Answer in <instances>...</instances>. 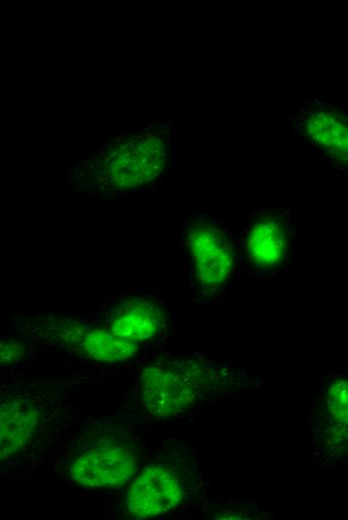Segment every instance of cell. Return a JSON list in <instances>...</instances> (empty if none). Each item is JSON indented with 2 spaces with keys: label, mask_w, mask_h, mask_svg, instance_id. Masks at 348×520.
Masks as SVG:
<instances>
[{
  "label": "cell",
  "mask_w": 348,
  "mask_h": 520,
  "mask_svg": "<svg viewBox=\"0 0 348 520\" xmlns=\"http://www.w3.org/2000/svg\"><path fill=\"white\" fill-rule=\"evenodd\" d=\"M59 339L84 356L103 363H115L132 358L137 343L119 338L109 329L68 324L59 331Z\"/></svg>",
  "instance_id": "obj_8"
},
{
  "label": "cell",
  "mask_w": 348,
  "mask_h": 520,
  "mask_svg": "<svg viewBox=\"0 0 348 520\" xmlns=\"http://www.w3.org/2000/svg\"><path fill=\"white\" fill-rule=\"evenodd\" d=\"M320 423L318 427L328 452L343 453L347 440V379L331 382L320 396Z\"/></svg>",
  "instance_id": "obj_11"
},
{
  "label": "cell",
  "mask_w": 348,
  "mask_h": 520,
  "mask_svg": "<svg viewBox=\"0 0 348 520\" xmlns=\"http://www.w3.org/2000/svg\"><path fill=\"white\" fill-rule=\"evenodd\" d=\"M169 154L165 132L139 131L116 138L94 165L93 180L106 192H126L157 180Z\"/></svg>",
  "instance_id": "obj_2"
},
{
  "label": "cell",
  "mask_w": 348,
  "mask_h": 520,
  "mask_svg": "<svg viewBox=\"0 0 348 520\" xmlns=\"http://www.w3.org/2000/svg\"><path fill=\"white\" fill-rule=\"evenodd\" d=\"M291 243V226L286 213L256 212L245 228V260L249 268L258 273H272L288 260Z\"/></svg>",
  "instance_id": "obj_6"
},
{
  "label": "cell",
  "mask_w": 348,
  "mask_h": 520,
  "mask_svg": "<svg viewBox=\"0 0 348 520\" xmlns=\"http://www.w3.org/2000/svg\"><path fill=\"white\" fill-rule=\"evenodd\" d=\"M40 412L24 399L0 402V461L23 450L34 437Z\"/></svg>",
  "instance_id": "obj_10"
},
{
  "label": "cell",
  "mask_w": 348,
  "mask_h": 520,
  "mask_svg": "<svg viewBox=\"0 0 348 520\" xmlns=\"http://www.w3.org/2000/svg\"><path fill=\"white\" fill-rule=\"evenodd\" d=\"M304 137L337 164H347L348 129L344 111L325 101L308 102L299 123Z\"/></svg>",
  "instance_id": "obj_7"
},
{
  "label": "cell",
  "mask_w": 348,
  "mask_h": 520,
  "mask_svg": "<svg viewBox=\"0 0 348 520\" xmlns=\"http://www.w3.org/2000/svg\"><path fill=\"white\" fill-rule=\"evenodd\" d=\"M233 380V371L209 360L187 357L156 362L140 374L141 402L153 416L172 417L229 387Z\"/></svg>",
  "instance_id": "obj_1"
},
{
  "label": "cell",
  "mask_w": 348,
  "mask_h": 520,
  "mask_svg": "<svg viewBox=\"0 0 348 520\" xmlns=\"http://www.w3.org/2000/svg\"><path fill=\"white\" fill-rule=\"evenodd\" d=\"M184 495L185 487L179 474L166 464L153 463L131 480L125 508L134 519L153 518L177 508Z\"/></svg>",
  "instance_id": "obj_5"
},
{
  "label": "cell",
  "mask_w": 348,
  "mask_h": 520,
  "mask_svg": "<svg viewBox=\"0 0 348 520\" xmlns=\"http://www.w3.org/2000/svg\"><path fill=\"white\" fill-rule=\"evenodd\" d=\"M22 355V344L13 340H0V365L12 364Z\"/></svg>",
  "instance_id": "obj_12"
},
{
  "label": "cell",
  "mask_w": 348,
  "mask_h": 520,
  "mask_svg": "<svg viewBox=\"0 0 348 520\" xmlns=\"http://www.w3.org/2000/svg\"><path fill=\"white\" fill-rule=\"evenodd\" d=\"M164 324V312L156 302L133 298L125 300L114 310L109 330L119 338L138 344L157 336Z\"/></svg>",
  "instance_id": "obj_9"
},
{
  "label": "cell",
  "mask_w": 348,
  "mask_h": 520,
  "mask_svg": "<svg viewBox=\"0 0 348 520\" xmlns=\"http://www.w3.org/2000/svg\"><path fill=\"white\" fill-rule=\"evenodd\" d=\"M185 250L194 284L204 294L226 287L235 268V251L230 236L215 221L193 220L185 230Z\"/></svg>",
  "instance_id": "obj_3"
},
{
  "label": "cell",
  "mask_w": 348,
  "mask_h": 520,
  "mask_svg": "<svg viewBox=\"0 0 348 520\" xmlns=\"http://www.w3.org/2000/svg\"><path fill=\"white\" fill-rule=\"evenodd\" d=\"M138 468L133 446L114 438L87 445L69 464L70 479L87 488H118L130 482Z\"/></svg>",
  "instance_id": "obj_4"
}]
</instances>
